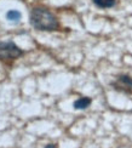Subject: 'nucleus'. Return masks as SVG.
I'll use <instances>...</instances> for the list:
<instances>
[{"instance_id":"f257e3e1","label":"nucleus","mask_w":132,"mask_h":148,"mask_svg":"<svg viewBox=\"0 0 132 148\" xmlns=\"http://www.w3.org/2000/svg\"><path fill=\"white\" fill-rule=\"evenodd\" d=\"M29 22L38 30L52 32L60 28V23L56 16L44 8H34L30 12Z\"/></svg>"},{"instance_id":"f03ea898","label":"nucleus","mask_w":132,"mask_h":148,"mask_svg":"<svg viewBox=\"0 0 132 148\" xmlns=\"http://www.w3.org/2000/svg\"><path fill=\"white\" fill-rule=\"evenodd\" d=\"M23 53V51L12 41H0V60L9 61L16 60Z\"/></svg>"},{"instance_id":"7ed1b4c3","label":"nucleus","mask_w":132,"mask_h":148,"mask_svg":"<svg viewBox=\"0 0 132 148\" xmlns=\"http://www.w3.org/2000/svg\"><path fill=\"white\" fill-rule=\"evenodd\" d=\"M113 86L115 88V90L121 91V92H126L130 94L132 92V78L127 74H121L116 78V80L113 83Z\"/></svg>"},{"instance_id":"20e7f679","label":"nucleus","mask_w":132,"mask_h":148,"mask_svg":"<svg viewBox=\"0 0 132 148\" xmlns=\"http://www.w3.org/2000/svg\"><path fill=\"white\" fill-rule=\"evenodd\" d=\"M90 104H91L90 97H80L74 102V108L75 109H86Z\"/></svg>"},{"instance_id":"39448f33","label":"nucleus","mask_w":132,"mask_h":148,"mask_svg":"<svg viewBox=\"0 0 132 148\" xmlns=\"http://www.w3.org/2000/svg\"><path fill=\"white\" fill-rule=\"evenodd\" d=\"M92 1L99 9H110L115 5V0H92Z\"/></svg>"},{"instance_id":"423d86ee","label":"nucleus","mask_w":132,"mask_h":148,"mask_svg":"<svg viewBox=\"0 0 132 148\" xmlns=\"http://www.w3.org/2000/svg\"><path fill=\"white\" fill-rule=\"evenodd\" d=\"M21 17H22V15L18 10H10V11H8V14H6V18L12 23H18L21 20Z\"/></svg>"},{"instance_id":"0eeeda50","label":"nucleus","mask_w":132,"mask_h":148,"mask_svg":"<svg viewBox=\"0 0 132 148\" xmlns=\"http://www.w3.org/2000/svg\"><path fill=\"white\" fill-rule=\"evenodd\" d=\"M45 148H57V146L56 145H47Z\"/></svg>"}]
</instances>
